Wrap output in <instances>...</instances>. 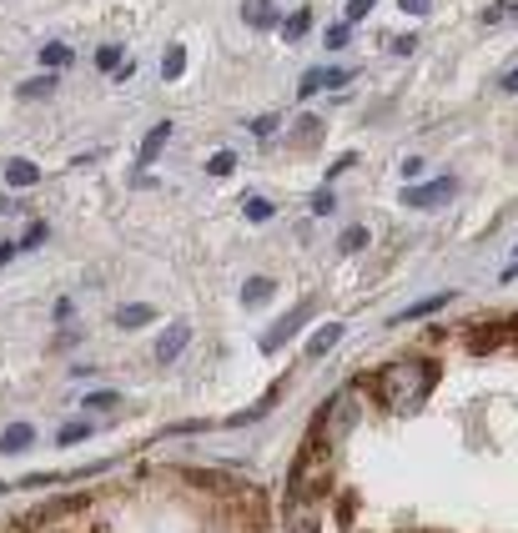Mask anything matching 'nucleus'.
Wrapping results in <instances>:
<instances>
[{
    "label": "nucleus",
    "instance_id": "nucleus-1",
    "mask_svg": "<svg viewBox=\"0 0 518 533\" xmlns=\"http://www.w3.org/2000/svg\"><path fill=\"white\" fill-rule=\"evenodd\" d=\"M433 382H438V362L398 358V362H388V368L373 378V388H378V398L393 408V413H418V408L428 403Z\"/></svg>",
    "mask_w": 518,
    "mask_h": 533
},
{
    "label": "nucleus",
    "instance_id": "nucleus-2",
    "mask_svg": "<svg viewBox=\"0 0 518 533\" xmlns=\"http://www.w3.org/2000/svg\"><path fill=\"white\" fill-rule=\"evenodd\" d=\"M357 418H363V392L337 388L333 398L323 403V418H317V428H313V443H323V448L347 443V433L357 428Z\"/></svg>",
    "mask_w": 518,
    "mask_h": 533
},
{
    "label": "nucleus",
    "instance_id": "nucleus-3",
    "mask_svg": "<svg viewBox=\"0 0 518 533\" xmlns=\"http://www.w3.org/2000/svg\"><path fill=\"white\" fill-rule=\"evenodd\" d=\"M453 192H458L453 176H438V182H428V186H403V207L428 212V207H443V202H448Z\"/></svg>",
    "mask_w": 518,
    "mask_h": 533
},
{
    "label": "nucleus",
    "instance_id": "nucleus-4",
    "mask_svg": "<svg viewBox=\"0 0 518 533\" xmlns=\"http://www.w3.org/2000/svg\"><path fill=\"white\" fill-rule=\"evenodd\" d=\"M317 503H307V493H287V508H282V533H317Z\"/></svg>",
    "mask_w": 518,
    "mask_h": 533
},
{
    "label": "nucleus",
    "instance_id": "nucleus-5",
    "mask_svg": "<svg viewBox=\"0 0 518 533\" xmlns=\"http://www.w3.org/2000/svg\"><path fill=\"white\" fill-rule=\"evenodd\" d=\"M313 297H303V302H297V307H292V312L287 317H277V327H272V332H262V352H277L282 348V342H287L292 338V332H297V327H303L307 322V317H313Z\"/></svg>",
    "mask_w": 518,
    "mask_h": 533
},
{
    "label": "nucleus",
    "instance_id": "nucleus-6",
    "mask_svg": "<svg viewBox=\"0 0 518 533\" xmlns=\"http://www.w3.org/2000/svg\"><path fill=\"white\" fill-rule=\"evenodd\" d=\"M353 81V71H343V65H313L303 76V86H297V96H317V91H337V86H347Z\"/></svg>",
    "mask_w": 518,
    "mask_h": 533
},
{
    "label": "nucleus",
    "instance_id": "nucleus-7",
    "mask_svg": "<svg viewBox=\"0 0 518 533\" xmlns=\"http://www.w3.org/2000/svg\"><path fill=\"white\" fill-rule=\"evenodd\" d=\"M186 342H192V327H186V322H172L162 338H156V352H152V358H156V362H176V358L186 352Z\"/></svg>",
    "mask_w": 518,
    "mask_h": 533
},
{
    "label": "nucleus",
    "instance_id": "nucleus-8",
    "mask_svg": "<svg viewBox=\"0 0 518 533\" xmlns=\"http://www.w3.org/2000/svg\"><path fill=\"white\" fill-rule=\"evenodd\" d=\"M343 332H347L343 322H323V327L313 332V338H307V358H327V352H333L337 342H343Z\"/></svg>",
    "mask_w": 518,
    "mask_h": 533
},
{
    "label": "nucleus",
    "instance_id": "nucleus-9",
    "mask_svg": "<svg viewBox=\"0 0 518 533\" xmlns=\"http://www.w3.org/2000/svg\"><path fill=\"white\" fill-rule=\"evenodd\" d=\"M166 136H172V121H156V126L146 131V142H141V156H136V162H141V166H152L156 156H162Z\"/></svg>",
    "mask_w": 518,
    "mask_h": 533
},
{
    "label": "nucleus",
    "instance_id": "nucleus-10",
    "mask_svg": "<svg viewBox=\"0 0 518 533\" xmlns=\"http://www.w3.org/2000/svg\"><path fill=\"white\" fill-rule=\"evenodd\" d=\"M41 182V172H35V162H25V156H15V162H5V186H15V192H25V186Z\"/></svg>",
    "mask_w": 518,
    "mask_h": 533
},
{
    "label": "nucleus",
    "instance_id": "nucleus-11",
    "mask_svg": "<svg viewBox=\"0 0 518 533\" xmlns=\"http://www.w3.org/2000/svg\"><path fill=\"white\" fill-rule=\"evenodd\" d=\"M448 302H453V292H433V297H423V302L403 307V312H398V322H418V317H428V312H443Z\"/></svg>",
    "mask_w": 518,
    "mask_h": 533
},
{
    "label": "nucleus",
    "instance_id": "nucleus-12",
    "mask_svg": "<svg viewBox=\"0 0 518 533\" xmlns=\"http://www.w3.org/2000/svg\"><path fill=\"white\" fill-rule=\"evenodd\" d=\"M31 443H35V428L31 423H11L5 433H0V453H25Z\"/></svg>",
    "mask_w": 518,
    "mask_h": 533
},
{
    "label": "nucleus",
    "instance_id": "nucleus-13",
    "mask_svg": "<svg viewBox=\"0 0 518 533\" xmlns=\"http://www.w3.org/2000/svg\"><path fill=\"white\" fill-rule=\"evenodd\" d=\"M146 322H156V312L146 302H126V307H116V327H126V332H136V327H146Z\"/></svg>",
    "mask_w": 518,
    "mask_h": 533
},
{
    "label": "nucleus",
    "instance_id": "nucleus-14",
    "mask_svg": "<svg viewBox=\"0 0 518 533\" xmlns=\"http://www.w3.org/2000/svg\"><path fill=\"white\" fill-rule=\"evenodd\" d=\"M277 297V282L272 277H252L247 287H242V307H262V302H272Z\"/></svg>",
    "mask_w": 518,
    "mask_h": 533
},
{
    "label": "nucleus",
    "instance_id": "nucleus-15",
    "mask_svg": "<svg viewBox=\"0 0 518 533\" xmlns=\"http://www.w3.org/2000/svg\"><path fill=\"white\" fill-rule=\"evenodd\" d=\"M307 25H313V11L303 5V11H292L287 21H282V41H287V45H297V41L307 35Z\"/></svg>",
    "mask_w": 518,
    "mask_h": 533
},
{
    "label": "nucleus",
    "instance_id": "nucleus-16",
    "mask_svg": "<svg viewBox=\"0 0 518 533\" xmlns=\"http://www.w3.org/2000/svg\"><path fill=\"white\" fill-rule=\"evenodd\" d=\"M71 61H76V51H71L65 41H51V45L41 51V65H45V71H61V65H71Z\"/></svg>",
    "mask_w": 518,
    "mask_h": 533
},
{
    "label": "nucleus",
    "instance_id": "nucleus-17",
    "mask_svg": "<svg viewBox=\"0 0 518 533\" xmlns=\"http://www.w3.org/2000/svg\"><path fill=\"white\" fill-rule=\"evenodd\" d=\"M277 392H282V388H272L257 408H247V413H232L227 423H232V428H247V423H257V418H267V413H272V403H277Z\"/></svg>",
    "mask_w": 518,
    "mask_h": 533
},
{
    "label": "nucleus",
    "instance_id": "nucleus-18",
    "mask_svg": "<svg viewBox=\"0 0 518 533\" xmlns=\"http://www.w3.org/2000/svg\"><path fill=\"white\" fill-rule=\"evenodd\" d=\"M182 71H186V45H172L162 55V81H182Z\"/></svg>",
    "mask_w": 518,
    "mask_h": 533
},
{
    "label": "nucleus",
    "instance_id": "nucleus-19",
    "mask_svg": "<svg viewBox=\"0 0 518 533\" xmlns=\"http://www.w3.org/2000/svg\"><path fill=\"white\" fill-rule=\"evenodd\" d=\"M347 41H353V21H337V25H327V35H323V45H327V51H343Z\"/></svg>",
    "mask_w": 518,
    "mask_h": 533
},
{
    "label": "nucleus",
    "instance_id": "nucleus-20",
    "mask_svg": "<svg viewBox=\"0 0 518 533\" xmlns=\"http://www.w3.org/2000/svg\"><path fill=\"white\" fill-rule=\"evenodd\" d=\"M242 212H247V222H272V212H277V207H272L267 196H247V202H242Z\"/></svg>",
    "mask_w": 518,
    "mask_h": 533
},
{
    "label": "nucleus",
    "instance_id": "nucleus-21",
    "mask_svg": "<svg viewBox=\"0 0 518 533\" xmlns=\"http://www.w3.org/2000/svg\"><path fill=\"white\" fill-rule=\"evenodd\" d=\"M91 438V423H65L61 433H55V443H65V448H76V443H86Z\"/></svg>",
    "mask_w": 518,
    "mask_h": 533
},
{
    "label": "nucleus",
    "instance_id": "nucleus-22",
    "mask_svg": "<svg viewBox=\"0 0 518 533\" xmlns=\"http://www.w3.org/2000/svg\"><path fill=\"white\" fill-rule=\"evenodd\" d=\"M307 142H323V126L313 116H303V126L292 131V146H307Z\"/></svg>",
    "mask_w": 518,
    "mask_h": 533
},
{
    "label": "nucleus",
    "instance_id": "nucleus-23",
    "mask_svg": "<svg viewBox=\"0 0 518 533\" xmlns=\"http://www.w3.org/2000/svg\"><path fill=\"white\" fill-rule=\"evenodd\" d=\"M206 172H212V176H232V172H237V152H216L212 162H206Z\"/></svg>",
    "mask_w": 518,
    "mask_h": 533
},
{
    "label": "nucleus",
    "instance_id": "nucleus-24",
    "mask_svg": "<svg viewBox=\"0 0 518 533\" xmlns=\"http://www.w3.org/2000/svg\"><path fill=\"white\" fill-rule=\"evenodd\" d=\"M116 403H121V398H116V392H106V388H101V392H91V398H86V408H91V413H111Z\"/></svg>",
    "mask_w": 518,
    "mask_h": 533
},
{
    "label": "nucleus",
    "instance_id": "nucleus-25",
    "mask_svg": "<svg viewBox=\"0 0 518 533\" xmlns=\"http://www.w3.org/2000/svg\"><path fill=\"white\" fill-rule=\"evenodd\" d=\"M337 247H343V252H363V247H367V227H347Z\"/></svg>",
    "mask_w": 518,
    "mask_h": 533
},
{
    "label": "nucleus",
    "instance_id": "nucleus-26",
    "mask_svg": "<svg viewBox=\"0 0 518 533\" xmlns=\"http://www.w3.org/2000/svg\"><path fill=\"white\" fill-rule=\"evenodd\" d=\"M313 212H317V217H333V212H337V196L327 192V186H323V192H313Z\"/></svg>",
    "mask_w": 518,
    "mask_h": 533
},
{
    "label": "nucleus",
    "instance_id": "nucleus-27",
    "mask_svg": "<svg viewBox=\"0 0 518 533\" xmlns=\"http://www.w3.org/2000/svg\"><path fill=\"white\" fill-rule=\"evenodd\" d=\"M388 51L393 55H413V51H418V35H413V31L408 35H388Z\"/></svg>",
    "mask_w": 518,
    "mask_h": 533
},
{
    "label": "nucleus",
    "instance_id": "nucleus-28",
    "mask_svg": "<svg viewBox=\"0 0 518 533\" xmlns=\"http://www.w3.org/2000/svg\"><path fill=\"white\" fill-rule=\"evenodd\" d=\"M373 5H378V0H347V21H367V15H373Z\"/></svg>",
    "mask_w": 518,
    "mask_h": 533
},
{
    "label": "nucleus",
    "instance_id": "nucleus-29",
    "mask_svg": "<svg viewBox=\"0 0 518 533\" xmlns=\"http://www.w3.org/2000/svg\"><path fill=\"white\" fill-rule=\"evenodd\" d=\"M51 91H55V81H51V76H41V81H25L21 96H51Z\"/></svg>",
    "mask_w": 518,
    "mask_h": 533
},
{
    "label": "nucleus",
    "instance_id": "nucleus-30",
    "mask_svg": "<svg viewBox=\"0 0 518 533\" xmlns=\"http://www.w3.org/2000/svg\"><path fill=\"white\" fill-rule=\"evenodd\" d=\"M247 21H252V25H272V5H262V0H252V5H247Z\"/></svg>",
    "mask_w": 518,
    "mask_h": 533
},
{
    "label": "nucleus",
    "instance_id": "nucleus-31",
    "mask_svg": "<svg viewBox=\"0 0 518 533\" xmlns=\"http://www.w3.org/2000/svg\"><path fill=\"white\" fill-rule=\"evenodd\" d=\"M45 232H51V227H45V222H35V227L21 237V247H25V252H35V247H41V242H45Z\"/></svg>",
    "mask_w": 518,
    "mask_h": 533
},
{
    "label": "nucleus",
    "instance_id": "nucleus-32",
    "mask_svg": "<svg viewBox=\"0 0 518 533\" xmlns=\"http://www.w3.org/2000/svg\"><path fill=\"white\" fill-rule=\"evenodd\" d=\"M252 131H257V142H267L272 131H277V116H257V121H252Z\"/></svg>",
    "mask_w": 518,
    "mask_h": 533
},
{
    "label": "nucleus",
    "instance_id": "nucleus-33",
    "mask_svg": "<svg viewBox=\"0 0 518 533\" xmlns=\"http://www.w3.org/2000/svg\"><path fill=\"white\" fill-rule=\"evenodd\" d=\"M116 61H121V51H116V45H101V51H96V65H101V71H111Z\"/></svg>",
    "mask_w": 518,
    "mask_h": 533
},
{
    "label": "nucleus",
    "instance_id": "nucleus-34",
    "mask_svg": "<svg viewBox=\"0 0 518 533\" xmlns=\"http://www.w3.org/2000/svg\"><path fill=\"white\" fill-rule=\"evenodd\" d=\"M398 172H403V176H408V182H418V176H423V156H408V162H403V166H398Z\"/></svg>",
    "mask_w": 518,
    "mask_h": 533
},
{
    "label": "nucleus",
    "instance_id": "nucleus-35",
    "mask_svg": "<svg viewBox=\"0 0 518 533\" xmlns=\"http://www.w3.org/2000/svg\"><path fill=\"white\" fill-rule=\"evenodd\" d=\"M398 5H403L408 15H428V5H433V0H398Z\"/></svg>",
    "mask_w": 518,
    "mask_h": 533
},
{
    "label": "nucleus",
    "instance_id": "nucleus-36",
    "mask_svg": "<svg viewBox=\"0 0 518 533\" xmlns=\"http://www.w3.org/2000/svg\"><path fill=\"white\" fill-rule=\"evenodd\" d=\"M493 11H498V15H518V0H498Z\"/></svg>",
    "mask_w": 518,
    "mask_h": 533
},
{
    "label": "nucleus",
    "instance_id": "nucleus-37",
    "mask_svg": "<svg viewBox=\"0 0 518 533\" xmlns=\"http://www.w3.org/2000/svg\"><path fill=\"white\" fill-rule=\"evenodd\" d=\"M503 91H518V65H513V71H508V76H503Z\"/></svg>",
    "mask_w": 518,
    "mask_h": 533
},
{
    "label": "nucleus",
    "instance_id": "nucleus-38",
    "mask_svg": "<svg viewBox=\"0 0 518 533\" xmlns=\"http://www.w3.org/2000/svg\"><path fill=\"white\" fill-rule=\"evenodd\" d=\"M15 252H21V242H15V247H0V267H5V262H11Z\"/></svg>",
    "mask_w": 518,
    "mask_h": 533
},
{
    "label": "nucleus",
    "instance_id": "nucleus-39",
    "mask_svg": "<svg viewBox=\"0 0 518 533\" xmlns=\"http://www.w3.org/2000/svg\"><path fill=\"white\" fill-rule=\"evenodd\" d=\"M5 489H15V483H0V493H5Z\"/></svg>",
    "mask_w": 518,
    "mask_h": 533
}]
</instances>
